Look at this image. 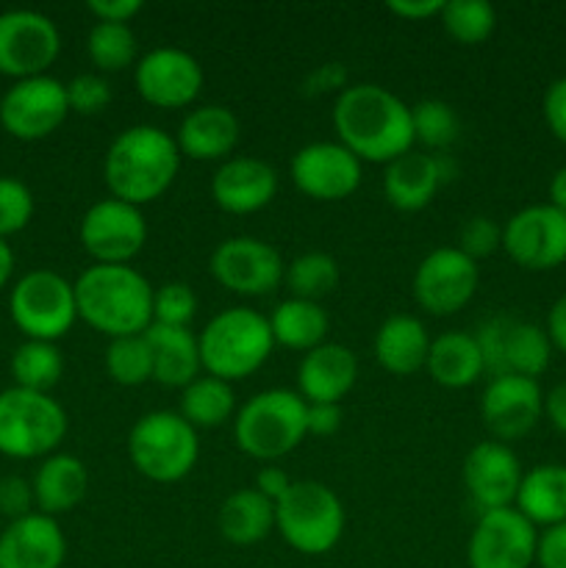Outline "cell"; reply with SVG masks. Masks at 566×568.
<instances>
[{"label":"cell","mask_w":566,"mask_h":568,"mask_svg":"<svg viewBox=\"0 0 566 568\" xmlns=\"http://www.w3.org/2000/svg\"><path fill=\"white\" fill-rule=\"evenodd\" d=\"M333 128L350 153L388 164L414 150L411 105L381 83H350L333 103Z\"/></svg>","instance_id":"obj_1"},{"label":"cell","mask_w":566,"mask_h":568,"mask_svg":"<svg viewBox=\"0 0 566 568\" xmlns=\"http://www.w3.org/2000/svg\"><path fill=\"white\" fill-rule=\"evenodd\" d=\"M181 159L175 136L164 128L131 125L117 133L105 150V186L111 197L142 209L175 183Z\"/></svg>","instance_id":"obj_2"},{"label":"cell","mask_w":566,"mask_h":568,"mask_svg":"<svg viewBox=\"0 0 566 568\" xmlns=\"http://www.w3.org/2000/svg\"><path fill=\"white\" fill-rule=\"evenodd\" d=\"M78 320L111 338L142 336L153 325V292L131 264H92L78 275Z\"/></svg>","instance_id":"obj_3"},{"label":"cell","mask_w":566,"mask_h":568,"mask_svg":"<svg viewBox=\"0 0 566 568\" xmlns=\"http://www.w3.org/2000/svg\"><path fill=\"white\" fill-rule=\"evenodd\" d=\"M200 364L205 375L225 383L255 375L275 349L270 320L247 305H233L205 322L198 333Z\"/></svg>","instance_id":"obj_4"},{"label":"cell","mask_w":566,"mask_h":568,"mask_svg":"<svg viewBox=\"0 0 566 568\" xmlns=\"http://www.w3.org/2000/svg\"><path fill=\"white\" fill-rule=\"evenodd\" d=\"M309 403L289 388H266L253 394L233 416V438L239 449L255 460L272 464L286 458L309 436Z\"/></svg>","instance_id":"obj_5"},{"label":"cell","mask_w":566,"mask_h":568,"mask_svg":"<svg viewBox=\"0 0 566 568\" xmlns=\"http://www.w3.org/2000/svg\"><path fill=\"white\" fill-rule=\"evenodd\" d=\"M128 458L148 480L178 483L192 475L200 458L198 430L175 410H150L128 433Z\"/></svg>","instance_id":"obj_6"},{"label":"cell","mask_w":566,"mask_h":568,"mask_svg":"<svg viewBox=\"0 0 566 568\" xmlns=\"http://www.w3.org/2000/svg\"><path fill=\"white\" fill-rule=\"evenodd\" d=\"M342 499L316 480H294L275 503V530L300 555H327L344 536Z\"/></svg>","instance_id":"obj_7"},{"label":"cell","mask_w":566,"mask_h":568,"mask_svg":"<svg viewBox=\"0 0 566 568\" xmlns=\"http://www.w3.org/2000/svg\"><path fill=\"white\" fill-rule=\"evenodd\" d=\"M67 430V410L50 394L17 386L0 392V455L6 458H48L64 442Z\"/></svg>","instance_id":"obj_8"},{"label":"cell","mask_w":566,"mask_h":568,"mask_svg":"<svg viewBox=\"0 0 566 568\" xmlns=\"http://www.w3.org/2000/svg\"><path fill=\"white\" fill-rule=\"evenodd\" d=\"M14 325L31 342H59L78 322L75 286L53 270H33L9 294Z\"/></svg>","instance_id":"obj_9"},{"label":"cell","mask_w":566,"mask_h":568,"mask_svg":"<svg viewBox=\"0 0 566 568\" xmlns=\"http://www.w3.org/2000/svg\"><path fill=\"white\" fill-rule=\"evenodd\" d=\"M477 347L483 353L486 372L494 377L519 375V377H542L553 358V344L544 327L533 322L511 320V316H494L486 320L475 333Z\"/></svg>","instance_id":"obj_10"},{"label":"cell","mask_w":566,"mask_h":568,"mask_svg":"<svg viewBox=\"0 0 566 568\" xmlns=\"http://www.w3.org/2000/svg\"><path fill=\"white\" fill-rule=\"evenodd\" d=\"M61 53L59 26L33 9H9L0 14V75L14 81L48 75Z\"/></svg>","instance_id":"obj_11"},{"label":"cell","mask_w":566,"mask_h":568,"mask_svg":"<svg viewBox=\"0 0 566 568\" xmlns=\"http://www.w3.org/2000/svg\"><path fill=\"white\" fill-rule=\"evenodd\" d=\"M70 116L67 83L53 75L22 78L0 100V125L20 142H39L59 131Z\"/></svg>","instance_id":"obj_12"},{"label":"cell","mask_w":566,"mask_h":568,"mask_svg":"<svg viewBox=\"0 0 566 568\" xmlns=\"http://www.w3.org/2000/svg\"><path fill=\"white\" fill-rule=\"evenodd\" d=\"M211 277L222 288L242 297H264L281 286L286 275L281 253L255 236H231L214 247L209 258Z\"/></svg>","instance_id":"obj_13"},{"label":"cell","mask_w":566,"mask_h":568,"mask_svg":"<svg viewBox=\"0 0 566 568\" xmlns=\"http://www.w3.org/2000/svg\"><path fill=\"white\" fill-rule=\"evenodd\" d=\"M78 236L94 264H131L148 244V220L142 209L109 194L89 205Z\"/></svg>","instance_id":"obj_14"},{"label":"cell","mask_w":566,"mask_h":568,"mask_svg":"<svg viewBox=\"0 0 566 568\" xmlns=\"http://www.w3.org/2000/svg\"><path fill=\"white\" fill-rule=\"evenodd\" d=\"M538 532L516 508L483 510L466 544L469 568H530Z\"/></svg>","instance_id":"obj_15"},{"label":"cell","mask_w":566,"mask_h":568,"mask_svg":"<svg viewBox=\"0 0 566 568\" xmlns=\"http://www.w3.org/2000/svg\"><path fill=\"white\" fill-rule=\"evenodd\" d=\"M481 266L458 247L431 250L414 272V300L433 316L458 314L475 297Z\"/></svg>","instance_id":"obj_16"},{"label":"cell","mask_w":566,"mask_h":568,"mask_svg":"<svg viewBox=\"0 0 566 568\" xmlns=\"http://www.w3.org/2000/svg\"><path fill=\"white\" fill-rule=\"evenodd\" d=\"M503 247L514 264L547 272L566 264V214L555 205H527L503 225Z\"/></svg>","instance_id":"obj_17"},{"label":"cell","mask_w":566,"mask_h":568,"mask_svg":"<svg viewBox=\"0 0 566 568\" xmlns=\"http://www.w3.org/2000/svg\"><path fill=\"white\" fill-rule=\"evenodd\" d=\"M203 67L189 50L161 44L133 67V83L144 103L155 109H186L203 92Z\"/></svg>","instance_id":"obj_18"},{"label":"cell","mask_w":566,"mask_h":568,"mask_svg":"<svg viewBox=\"0 0 566 568\" xmlns=\"http://www.w3.org/2000/svg\"><path fill=\"white\" fill-rule=\"evenodd\" d=\"M292 183L311 200L336 203L361 186L364 161L350 153L342 142H311L292 155Z\"/></svg>","instance_id":"obj_19"},{"label":"cell","mask_w":566,"mask_h":568,"mask_svg":"<svg viewBox=\"0 0 566 568\" xmlns=\"http://www.w3.org/2000/svg\"><path fill=\"white\" fill-rule=\"evenodd\" d=\"M481 416L494 442H516L527 436L544 416V392L538 381L519 375L492 377L481 399Z\"/></svg>","instance_id":"obj_20"},{"label":"cell","mask_w":566,"mask_h":568,"mask_svg":"<svg viewBox=\"0 0 566 568\" xmlns=\"http://www.w3.org/2000/svg\"><path fill=\"white\" fill-rule=\"evenodd\" d=\"M461 475L472 503L483 514V510L514 508L525 471L508 444L481 442L466 453Z\"/></svg>","instance_id":"obj_21"},{"label":"cell","mask_w":566,"mask_h":568,"mask_svg":"<svg viewBox=\"0 0 566 568\" xmlns=\"http://www.w3.org/2000/svg\"><path fill=\"white\" fill-rule=\"evenodd\" d=\"M277 194V172L253 155H231L211 178V197L225 214L247 216L266 209Z\"/></svg>","instance_id":"obj_22"},{"label":"cell","mask_w":566,"mask_h":568,"mask_svg":"<svg viewBox=\"0 0 566 568\" xmlns=\"http://www.w3.org/2000/svg\"><path fill=\"white\" fill-rule=\"evenodd\" d=\"M67 538L53 516L31 514L3 525L0 532V568H61Z\"/></svg>","instance_id":"obj_23"},{"label":"cell","mask_w":566,"mask_h":568,"mask_svg":"<svg viewBox=\"0 0 566 568\" xmlns=\"http://www.w3.org/2000/svg\"><path fill=\"white\" fill-rule=\"evenodd\" d=\"M447 181L449 166L442 155L408 150L400 159L388 161L383 170V197L392 209L414 214V211L427 209Z\"/></svg>","instance_id":"obj_24"},{"label":"cell","mask_w":566,"mask_h":568,"mask_svg":"<svg viewBox=\"0 0 566 568\" xmlns=\"http://www.w3.org/2000/svg\"><path fill=\"white\" fill-rule=\"evenodd\" d=\"M358 381V358L338 342L309 349L297 366V394L305 403L338 405Z\"/></svg>","instance_id":"obj_25"},{"label":"cell","mask_w":566,"mask_h":568,"mask_svg":"<svg viewBox=\"0 0 566 568\" xmlns=\"http://www.w3.org/2000/svg\"><path fill=\"white\" fill-rule=\"evenodd\" d=\"M242 125L228 105H198L186 111L175 133L181 155L194 161H228L236 150Z\"/></svg>","instance_id":"obj_26"},{"label":"cell","mask_w":566,"mask_h":568,"mask_svg":"<svg viewBox=\"0 0 566 568\" xmlns=\"http://www.w3.org/2000/svg\"><path fill=\"white\" fill-rule=\"evenodd\" d=\"M33 499L44 516H64L83 503L89 491V471L81 458L70 453H53L42 458L33 471Z\"/></svg>","instance_id":"obj_27"},{"label":"cell","mask_w":566,"mask_h":568,"mask_svg":"<svg viewBox=\"0 0 566 568\" xmlns=\"http://www.w3.org/2000/svg\"><path fill=\"white\" fill-rule=\"evenodd\" d=\"M153 355V381L164 388H186L189 383L198 381L200 369V347L198 336L189 327H166L150 325L144 331Z\"/></svg>","instance_id":"obj_28"},{"label":"cell","mask_w":566,"mask_h":568,"mask_svg":"<svg viewBox=\"0 0 566 568\" xmlns=\"http://www.w3.org/2000/svg\"><path fill=\"white\" fill-rule=\"evenodd\" d=\"M433 338L427 327L411 314H394L383 320L375 333V358L388 375L408 377L425 369L427 349Z\"/></svg>","instance_id":"obj_29"},{"label":"cell","mask_w":566,"mask_h":568,"mask_svg":"<svg viewBox=\"0 0 566 568\" xmlns=\"http://www.w3.org/2000/svg\"><path fill=\"white\" fill-rule=\"evenodd\" d=\"M427 375L444 388H469L486 372L475 333L447 331L433 338L425 361Z\"/></svg>","instance_id":"obj_30"},{"label":"cell","mask_w":566,"mask_h":568,"mask_svg":"<svg viewBox=\"0 0 566 568\" xmlns=\"http://www.w3.org/2000/svg\"><path fill=\"white\" fill-rule=\"evenodd\" d=\"M514 508L533 527L542 525L544 530L566 521V466L542 464L525 471Z\"/></svg>","instance_id":"obj_31"},{"label":"cell","mask_w":566,"mask_h":568,"mask_svg":"<svg viewBox=\"0 0 566 568\" xmlns=\"http://www.w3.org/2000/svg\"><path fill=\"white\" fill-rule=\"evenodd\" d=\"M216 527L228 544L253 547L275 530V503L255 488H239L220 505Z\"/></svg>","instance_id":"obj_32"},{"label":"cell","mask_w":566,"mask_h":568,"mask_svg":"<svg viewBox=\"0 0 566 568\" xmlns=\"http://www.w3.org/2000/svg\"><path fill=\"white\" fill-rule=\"evenodd\" d=\"M272 327V338L275 344L286 349H297V353H309V349L320 347L327 342V331H331V320L322 303H311V300L289 297L275 305L272 316H266Z\"/></svg>","instance_id":"obj_33"},{"label":"cell","mask_w":566,"mask_h":568,"mask_svg":"<svg viewBox=\"0 0 566 568\" xmlns=\"http://www.w3.org/2000/svg\"><path fill=\"white\" fill-rule=\"evenodd\" d=\"M178 414L194 427V430H211L236 416V394L231 383L220 377L200 375L181 392V410Z\"/></svg>","instance_id":"obj_34"},{"label":"cell","mask_w":566,"mask_h":568,"mask_svg":"<svg viewBox=\"0 0 566 568\" xmlns=\"http://www.w3.org/2000/svg\"><path fill=\"white\" fill-rule=\"evenodd\" d=\"M64 375V355L53 342H26L11 355V377L17 388L50 394Z\"/></svg>","instance_id":"obj_35"},{"label":"cell","mask_w":566,"mask_h":568,"mask_svg":"<svg viewBox=\"0 0 566 568\" xmlns=\"http://www.w3.org/2000/svg\"><path fill=\"white\" fill-rule=\"evenodd\" d=\"M137 33L125 22H94L87 53L100 72H122L137 61Z\"/></svg>","instance_id":"obj_36"},{"label":"cell","mask_w":566,"mask_h":568,"mask_svg":"<svg viewBox=\"0 0 566 568\" xmlns=\"http://www.w3.org/2000/svg\"><path fill=\"white\" fill-rule=\"evenodd\" d=\"M283 281H286L292 297L320 303L322 297L333 294V288L338 286V264L333 255L314 250V253L297 255L286 266Z\"/></svg>","instance_id":"obj_37"},{"label":"cell","mask_w":566,"mask_h":568,"mask_svg":"<svg viewBox=\"0 0 566 568\" xmlns=\"http://www.w3.org/2000/svg\"><path fill=\"white\" fill-rule=\"evenodd\" d=\"M438 20L458 44H481L497 28V11L488 0H447Z\"/></svg>","instance_id":"obj_38"},{"label":"cell","mask_w":566,"mask_h":568,"mask_svg":"<svg viewBox=\"0 0 566 568\" xmlns=\"http://www.w3.org/2000/svg\"><path fill=\"white\" fill-rule=\"evenodd\" d=\"M105 372L117 386L137 388L153 381V355H150L148 338L125 336L111 338L105 349Z\"/></svg>","instance_id":"obj_39"},{"label":"cell","mask_w":566,"mask_h":568,"mask_svg":"<svg viewBox=\"0 0 566 568\" xmlns=\"http://www.w3.org/2000/svg\"><path fill=\"white\" fill-rule=\"evenodd\" d=\"M411 122H414V142L431 150L449 148L461 133V120L453 105L436 98L411 105Z\"/></svg>","instance_id":"obj_40"},{"label":"cell","mask_w":566,"mask_h":568,"mask_svg":"<svg viewBox=\"0 0 566 568\" xmlns=\"http://www.w3.org/2000/svg\"><path fill=\"white\" fill-rule=\"evenodd\" d=\"M198 314V294L183 281H170L153 292V325L189 327Z\"/></svg>","instance_id":"obj_41"},{"label":"cell","mask_w":566,"mask_h":568,"mask_svg":"<svg viewBox=\"0 0 566 568\" xmlns=\"http://www.w3.org/2000/svg\"><path fill=\"white\" fill-rule=\"evenodd\" d=\"M33 194L20 178L0 175V239H9L14 233L26 231L33 220Z\"/></svg>","instance_id":"obj_42"},{"label":"cell","mask_w":566,"mask_h":568,"mask_svg":"<svg viewBox=\"0 0 566 568\" xmlns=\"http://www.w3.org/2000/svg\"><path fill=\"white\" fill-rule=\"evenodd\" d=\"M503 247V225L492 216H469L464 222V227L458 231V250L464 255H469L472 261L488 258L492 253Z\"/></svg>","instance_id":"obj_43"},{"label":"cell","mask_w":566,"mask_h":568,"mask_svg":"<svg viewBox=\"0 0 566 568\" xmlns=\"http://www.w3.org/2000/svg\"><path fill=\"white\" fill-rule=\"evenodd\" d=\"M67 103H70V114L94 116L111 103V87L100 72H81L67 83Z\"/></svg>","instance_id":"obj_44"},{"label":"cell","mask_w":566,"mask_h":568,"mask_svg":"<svg viewBox=\"0 0 566 568\" xmlns=\"http://www.w3.org/2000/svg\"><path fill=\"white\" fill-rule=\"evenodd\" d=\"M37 499H33L31 480L20 475H9L0 480V516L9 521L22 519V516L37 514Z\"/></svg>","instance_id":"obj_45"},{"label":"cell","mask_w":566,"mask_h":568,"mask_svg":"<svg viewBox=\"0 0 566 568\" xmlns=\"http://www.w3.org/2000/svg\"><path fill=\"white\" fill-rule=\"evenodd\" d=\"M350 87V72L342 61H327V64L314 67V70L305 75L303 92L311 98H320V94H342Z\"/></svg>","instance_id":"obj_46"},{"label":"cell","mask_w":566,"mask_h":568,"mask_svg":"<svg viewBox=\"0 0 566 568\" xmlns=\"http://www.w3.org/2000/svg\"><path fill=\"white\" fill-rule=\"evenodd\" d=\"M544 122H547L549 133H553L558 142L566 144V75L555 78L553 83L544 92Z\"/></svg>","instance_id":"obj_47"},{"label":"cell","mask_w":566,"mask_h":568,"mask_svg":"<svg viewBox=\"0 0 566 568\" xmlns=\"http://www.w3.org/2000/svg\"><path fill=\"white\" fill-rule=\"evenodd\" d=\"M536 564L542 568H566V521L547 527L538 536Z\"/></svg>","instance_id":"obj_48"},{"label":"cell","mask_w":566,"mask_h":568,"mask_svg":"<svg viewBox=\"0 0 566 568\" xmlns=\"http://www.w3.org/2000/svg\"><path fill=\"white\" fill-rule=\"evenodd\" d=\"M87 9L98 22H125L131 26L133 17L142 11V0H89Z\"/></svg>","instance_id":"obj_49"},{"label":"cell","mask_w":566,"mask_h":568,"mask_svg":"<svg viewBox=\"0 0 566 568\" xmlns=\"http://www.w3.org/2000/svg\"><path fill=\"white\" fill-rule=\"evenodd\" d=\"M309 433L311 436H333L342 427V405L309 403Z\"/></svg>","instance_id":"obj_50"},{"label":"cell","mask_w":566,"mask_h":568,"mask_svg":"<svg viewBox=\"0 0 566 568\" xmlns=\"http://www.w3.org/2000/svg\"><path fill=\"white\" fill-rule=\"evenodd\" d=\"M386 9L403 20H431L444 9V0H388Z\"/></svg>","instance_id":"obj_51"},{"label":"cell","mask_w":566,"mask_h":568,"mask_svg":"<svg viewBox=\"0 0 566 568\" xmlns=\"http://www.w3.org/2000/svg\"><path fill=\"white\" fill-rule=\"evenodd\" d=\"M292 483L294 480L283 469H277V466H264V469H261L259 475H255L253 488H255V491L264 494V497L270 499V503H277V499H281L283 494H286L289 488H292Z\"/></svg>","instance_id":"obj_52"},{"label":"cell","mask_w":566,"mask_h":568,"mask_svg":"<svg viewBox=\"0 0 566 568\" xmlns=\"http://www.w3.org/2000/svg\"><path fill=\"white\" fill-rule=\"evenodd\" d=\"M544 331H547L553 349H560V353L566 355V294H560V297L553 303V308H549L547 314V327H544Z\"/></svg>","instance_id":"obj_53"},{"label":"cell","mask_w":566,"mask_h":568,"mask_svg":"<svg viewBox=\"0 0 566 568\" xmlns=\"http://www.w3.org/2000/svg\"><path fill=\"white\" fill-rule=\"evenodd\" d=\"M544 414L553 422L555 430L566 433V381L549 388V394H544Z\"/></svg>","instance_id":"obj_54"},{"label":"cell","mask_w":566,"mask_h":568,"mask_svg":"<svg viewBox=\"0 0 566 568\" xmlns=\"http://www.w3.org/2000/svg\"><path fill=\"white\" fill-rule=\"evenodd\" d=\"M549 205L560 209L566 214V166H560L549 181Z\"/></svg>","instance_id":"obj_55"},{"label":"cell","mask_w":566,"mask_h":568,"mask_svg":"<svg viewBox=\"0 0 566 568\" xmlns=\"http://www.w3.org/2000/svg\"><path fill=\"white\" fill-rule=\"evenodd\" d=\"M11 272H14V253L6 239H0V288H6V283L11 281Z\"/></svg>","instance_id":"obj_56"},{"label":"cell","mask_w":566,"mask_h":568,"mask_svg":"<svg viewBox=\"0 0 566 568\" xmlns=\"http://www.w3.org/2000/svg\"><path fill=\"white\" fill-rule=\"evenodd\" d=\"M0 532H3V516H0Z\"/></svg>","instance_id":"obj_57"}]
</instances>
